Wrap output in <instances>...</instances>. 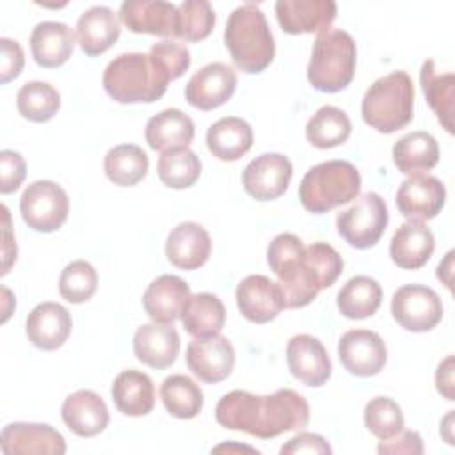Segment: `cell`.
Returning a JSON list of instances; mask_svg holds the SVG:
<instances>
[{"mask_svg":"<svg viewBox=\"0 0 455 455\" xmlns=\"http://www.w3.org/2000/svg\"><path fill=\"white\" fill-rule=\"evenodd\" d=\"M267 261L277 275L284 307H304L336 283L343 272V258L325 243L304 245L293 233H279L268 243Z\"/></svg>","mask_w":455,"mask_h":455,"instance_id":"obj_1","label":"cell"},{"mask_svg":"<svg viewBox=\"0 0 455 455\" xmlns=\"http://www.w3.org/2000/svg\"><path fill=\"white\" fill-rule=\"evenodd\" d=\"M215 419L224 428L272 439L290 430H302L309 421V405L302 395L288 387L272 395L235 389L219 400Z\"/></svg>","mask_w":455,"mask_h":455,"instance_id":"obj_2","label":"cell"},{"mask_svg":"<svg viewBox=\"0 0 455 455\" xmlns=\"http://www.w3.org/2000/svg\"><path fill=\"white\" fill-rule=\"evenodd\" d=\"M167 68L153 53H121L103 71V89L117 103H153L169 84Z\"/></svg>","mask_w":455,"mask_h":455,"instance_id":"obj_3","label":"cell"},{"mask_svg":"<svg viewBox=\"0 0 455 455\" xmlns=\"http://www.w3.org/2000/svg\"><path fill=\"white\" fill-rule=\"evenodd\" d=\"M224 44L235 66L243 73H261L270 66L275 55V43L258 4H242L229 14L224 28Z\"/></svg>","mask_w":455,"mask_h":455,"instance_id":"obj_4","label":"cell"},{"mask_svg":"<svg viewBox=\"0 0 455 455\" xmlns=\"http://www.w3.org/2000/svg\"><path fill=\"white\" fill-rule=\"evenodd\" d=\"M414 84L405 71H393L377 78L363 96L361 114L368 126L380 133H393L412 121Z\"/></svg>","mask_w":455,"mask_h":455,"instance_id":"obj_5","label":"cell"},{"mask_svg":"<svg viewBox=\"0 0 455 455\" xmlns=\"http://www.w3.org/2000/svg\"><path fill=\"white\" fill-rule=\"evenodd\" d=\"M361 174L347 160H327L313 165L299 185V199L311 213H327L359 196Z\"/></svg>","mask_w":455,"mask_h":455,"instance_id":"obj_6","label":"cell"},{"mask_svg":"<svg viewBox=\"0 0 455 455\" xmlns=\"http://www.w3.org/2000/svg\"><path fill=\"white\" fill-rule=\"evenodd\" d=\"M355 43L341 28H327L315 39L307 64V82L322 92L343 91L355 73Z\"/></svg>","mask_w":455,"mask_h":455,"instance_id":"obj_7","label":"cell"},{"mask_svg":"<svg viewBox=\"0 0 455 455\" xmlns=\"http://www.w3.org/2000/svg\"><path fill=\"white\" fill-rule=\"evenodd\" d=\"M387 222L386 201L377 192L361 194L350 208L336 217L339 236L355 249L373 247L384 235Z\"/></svg>","mask_w":455,"mask_h":455,"instance_id":"obj_8","label":"cell"},{"mask_svg":"<svg viewBox=\"0 0 455 455\" xmlns=\"http://www.w3.org/2000/svg\"><path fill=\"white\" fill-rule=\"evenodd\" d=\"M20 212L28 228L39 233H52L66 222L69 199L64 188L55 181L37 180L23 190Z\"/></svg>","mask_w":455,"mask_h":455,"instance_id":"obj_9","label":"cell"},{"mask_svg":"<svg viewBox=\"0 0 455 455\" xmlns=\"http://www.w3.org/2000/svg\"><path fill=\"white\" fill-rule=\"evenodd\" d=\"M391 315L405 331L427 332L443 318L439 295L423 284H405L393 293Z\"/></svg>","mask_w":455,"mask_h":455,"instance_id":"obj_10","label":"cell"},{"mask_svg":"<svg viewBox=\"0 0 455 455\" xmlns=\"http://www.w3.org/2000/svg\"><path fill=\"white\" fill-rule=\"evenodd\" d=\"M338 357L348 373L371 377L384 368L387 348L377 332L368 329H350L338 341Z\"/></svg>","mask_w":455,"mask_h":455,"instance_id":"obj_11","label":"cell"},{"mask_svg":"<svg viewBox=\"0 0 455 455\" xmlns=\"http://www.w3.org/2000/svg\"><path fill=\"white\" fill-rule=\"evenodd\" d=\"M293 174L291 162L281 153H263L252 158L243 172L242 183L249 196L258 201H270L283 196Z\"/></svg>","mask_w":455,"mask_h":455,"instance_id":"obj_12","label":"cell"},{"mask_svg":"<svg viewBox=\"0 0 455 455\" xmlns=\"http://www.w3.org/2000/svg\"><path fill=\"white\" fill-rule=\"evenodd\" d=\"M188 370L206 384L228 379L235 368V348L226 336L194 338L187 347Z\"/></svg>","mask_w":455,"mask_h":455,"instance_id":"obj_13","label":"cell"},{"mask_svg":"<svg viewBox=\"0 0 455 455\" xmlns=\"http://www.w3.org/2000/svg\"><path fill=\"white\" fill-rule=\"evenodd\" d=\"M396 208L407 220H430L444 206L446 188L430 174H414L403 180L396 190Z\"/></svg>","mask_w":455,"mask_h":455,"instance_id":"obj_14","label":"cell"},{"mask_svg":"<svg viewBox=\"0 0 455 455\" xmlns=\"http://www.w3.org/2000/svg\"><path fill=\"white\" fill-rule=\"evenodd\" d=\"M236 73L224 62H210L197 69L185 87V100L199 110L224 105L236 89Z\"/></svg>","mask_w":455,"mask_h":455,"instance_id":"obj_15","label":"cell"},{"mask_svg":"<svg viewBox=\"0 0 455 455\" xmlns=\"http://www.w3.org/2000/svg\"><path fill=\"white\" fill-rule=\"evenodd\" d=\"M4 455H62L66 441L46 423H9L0 435Z\"/></svg>","mask_w":455,"mask_h":455,"instance_id":"obj_16","label":"cell"},{"mask_svg":"<svg viewBox=\"0 0 455 455\" xmlns=\"http://www.w3.org/2000/svg\"><path fill=\"white\" fill-rule=\"evenodd\" d=\"M286 361L291 375L309 387L323 386L332 373L325 347L311 334H297L288 341Z\"/></svg>","mask_w":455,"mask_h":455,"instance_id":"obj_17","label":"cell"},{"mask_svg":"<svg viewBox=\"0 0 455 455\" xmlns=\"http://www.w3.org/2000/svg\"><path fill=\"white\" fill-rule=\"evenodd\" d=\"M236 304L242 316L252 323H267L284 309L279 284L261 274L247 275L238 283Z\"/></svg>","mask_w":455,"mask_h":455,"instance_id":"obj_18","label":"cell"},{"mask_svg":"<svg viewBox=\"0 0 455 455\" xmlns=\"http://www.w3.org/2000/svg\"><path fill=\"white\" fill-rule=\"evenodd\" d=\"M334 0H277L275 16L286 34L323 32L336 18Z\"/></svg>","mask_w":455,"mask_h":455,"instance_id":"obj_19","label":"cell"},{"mask_svg":"<svg viewBox=\"0 0 455 455\" xmlns=\"http://www.w3.org/2000/svg\"><path fill=\"white\" fill-rule=\"evenodd\" d=\"M178 5L164 0H124L119 18L135 34H153L174 37Z\"/></svg>","mask_w":455,"mask_h":455,"instance_id":"obj_20","label":"cell"},{"mask_svg":"<svg viewBox=\"0 0 455 455\" xmlns=\"http://www.w3.org/2000/svg\"><path fill=\"white\" fill-rule=\"evenodd\" d=\"M190 295V286L181 277L164 274L146 288L142 306L153 322L172 323L181 318Z\"/></svg>","mask_w":455,"mask_h":455,"instance_id":"obj_21","label":"cell"},{"mask_svg":"<svg viewBox=\"0 0 455 455\" xmlns=\"http://www.w3.org/2000/svg\"><path fill=\"white\" fill-rule=\"evenodd\" d=\"M71 315L59 302H41L27 316L28 341L41 350H57L71 332Z\"/></svg>","mask_w":455,"mask_h":455,"instance_id":"obj_22","label":"cell"},{"mask_svg":"<svg viewBox=\"0 0 455 455\" xmlns=\"http://www.w3.org/2000/svg\"><path fill=\"white\" fill-rule=\"evenodd\" d=\"M180 352V334L172 323H144L135 331L133 354L151 368H169Z\"/></svg>","mask_w":455,"mask_h":455,"instance_id":"obj_23","label":"cell"},{"mask_svg":"<svg viewBox=\"0 0 455 455\" xmlns=\"http://www.w3.org/2000/svg\"><path fill=\"white\" fill-rule=\"evenodd\" d=\"M212 252L208 231L197 222H181L171 229L165 242L167 259L183 270L203 267Z\"/></svg>","mask_w":455,"mask_h":455,"instance_id":"obj_24","label":"cell"},{"mask_svg":"<svg viewBox=\"0 0 455 455\" xmlns=\"http://www.w3.org/2000/svg\"><path fill=\"white\" fill-rule=\"evenodd\" d=\"M60 414L66 427L80 437L98 435L107 428L110 419L103 398L91 389H78L71 393L64 400Z\"/></svg>","mask_w":455,"mask_h":455,"instance_id":"obj_25","label":"cell"},{"mask_svg":"<svg viewBox=\"0 0 455 455\" xmlns=\"http://www.w3.org/2000/svg\"><path fill=\"white\" fill-rule=\"evenodd\" d=\"M121 34V18L107 5H92L76 21V37L89 57L107 52Z\"/></svg>","mask_w":455,"mask_h":455,"instance_id":"obj_26","label":"cell"},{"mask_svg":"<svg viewBox=\"0 0 455 455\" xmlns=\"http://www.w3.org/2000/svg\"><path fill=\"white\" fill-rule=\"evenodd\" d=\"M435 247L434 233L419 220L403 222L393 235L389 254L395 265L405 270L421 268L432 256Z\"/></svg>","mask_w":455,"mask_h":455,"instance_id":"obj_27","label":"cell"},{"mask_svg":"<svg viewBox=\"0 0 455 455\" xmlns=\"http://www.w3.org/2000/svg\"><path fill=\"white\" fill-rule=\"evenodd\" d=\"M75 34L60 21H41L30 34V50L41 68H59L73 53Z\"/></svg>","mask_w":455,"mask_h":455,"instance_id":"obj_28","label":"cell"},{"mask_svg":"<svg viewBox=\"0 0 455 455\" xmlns=\"http://www.w3.org/2000/svg\"><path fill=\"white\" fill-rule=\"evenodd\" d=\"M194 121L180 108H165L146 123L144 137L151 149L167 151L188 148L194 140Z\"/></svg>","mask_w":455,"mask_h":455,"instance_id":"obj_29","label":"cell"},{"mask_svg":"<svg viewBox=\"0 0 455 455\" xmlns=\"http://www.w3.org/2000/svg\"><path fill=\"white\" fill-rule=\"evenodd\" d=\"M254 135L251 124L236 116L220 117L206 132V144L213 156L224 162L242 158L252 146Z\"/></svg>","mask_w":455,"mask_h":455,"instance_id":"obj_30","label":"cell"},{"mask_svg":"<svg viewBox=\"0 0 455 455\" xmlns=\"http://www.w3.org/2000/svg\"><path fill=\"white\" fill-rule=\"evenodd\" d=\"M112 400L124 416H146L155 407V386L149 375L124 370L112 382Z\"/></svg>","mask_w":455,"mask_h":455,"instance_id":"obj_31","label":"cell"},{"mask_svg":"<svg viewBox=\"0 0 455 455\" xmlns=\"http://www.w3.org/2000/svg\"><path fill=\"white\" fill-rule=\"evenodd\" d=\"M393 162L407 176L423 174L439 162V146L434 135L423 130L403 135L393 146Z\"/></svg>","mask_w":455,"mask_h":455,"instance_id":"obj_32","label":"cell"},{"mask_svg":"<svg viewBox=\"0 0 455 455\" xmlns=\"http://www.w3.org/2000/svg\"><path fill=\"white\" fill-rule=\"evenodd\" d=\"M419 82L423 94L435 112L437 121L448 133H453V98H455V75L453 71L437 73L432 59L421 64Z\"/></svg>","mask_w":455,"mask_h":455,"instance_id":"obj_33","label":"cell"},{"mask_svg":"<svg viewBox=\"0 0 455 455\" xmlns=\"http://www.w3.org/2000/svg\"><path fill=\"white\" fill-rule=\"evenodd\" d=\"M226 322V307L222 300L208 291L190 295L183 313L181 323L194 338L217 336Z\"/></svg>","mask_w":455,"mask_h":455,"instance_id":"obj_34","label":"cell"},{"mask_svg":"<svg viewBox=\"0 0 455 455\" xmlns=\"http://www.w3.org/2000/svg\"><path fill=\"white\" fill-rule=\"evenodd\" d=\"M336 302L343 316L350 320H363L377 313L382 302V288L373 277L355 275L338 291Z\"/></svg>","mask_w":455,"mask_h":455,"instance_id":"obj_35","label":"cell"},{"mask_svg":"<svg viewBox=\"0 0 455 455\" xmlns=\"http://www.w3.org/2000/svg\"><path fill=\"white\" fill-rule=\"evenodd\" d=\"M103 169L114 185L133 187L148 174L149 160L140 146L119 144L107 151Z\"/></svg>","mask_w":455,"mask_h":455,"instance_id":"obj_36","label":"cell"},{"mask_svg":"<svg viewBox=\"0 0 455 455\" xmlns=\"http://www.w3.org/2000/svg\"><path fill=\"white\" fill-rule=\"evenodd\" d=\"M350 117L345 110L332 105L320 107L306 124V139L320 149L343 144L350 137Z\"/></svg>","mask_w":455,"mask_h":455,"instance_id":"obj_37","label":"cell"},{"mask_svg":"<svg viewBox=\"0 0 455 455\" xmlns=\"http://www.w3.org/2000/svg\"><path fill=\"white\" fill-rule=\"evenodd\" d=\"M160 396L167 412L180 419H192L203 409V391L187 375L174 373L164 379Z\"/></svg>","mask_w":455,"mask_h":455,"instance_id":"obj_38","label":"cell"},{"mask_svg":"<svg viewBox=\"0 0 455 455\" xmlns=\"http://www.w3.org/2000/svg\"><path fill=\"white\" fill-rule=\"evenodd\" d=\"M18 112L34 123L50 121L60 108L59 91L43 80H32L20 87L16 94Z\"/></svg>","mask_w":455,"mask_h":455,"instance_id":"obj_39","label":"cell"},{"mask_svg":"<svg viewBox=\"0 0 455 455\" xmlns=\"http://www.w3.org/2000/svg\"><path fill=\"white\" fill-rule=\"evenodd\" d=\"M158 178L164 185L181 190L192 187L201 176V160L188 148L167 149L156 164Z\"/></svg>","mask_w":455,"mask_h":455,"instance_id":"obj_40","label":"cell"},{"mask_svg":"<svg viewBox=\"0 0 455 455\" xmlns=\"http://www.w3.org/2000/svg\"><path fill=\"white\" fill-rule=\"evenodd\" d=\"M215 25V12L206 0H185L178 5L174 37L201 41L210 36Z\"/></svg>","mask_w":455,"mask_h":455,"instance_id":"obj_41","label":"cell"},{"mask_svg":"<svg viewBox=\"0 0 455 455\" xmlns=\"http://www.w3.org/2000/svg\"><path fill=\"white\" fill-rule=\"evenodd\" d=\"M98 288V274L94 267L85 259L71 261L64 267L59 277V293L71 304H82L89 300Z\"/></svg>","mask_w":455,"mask_h":455,"instance_id":"obj_42","label":"cell"},{"mask_svg":"<svg viewBox=\"0 0 455 455\" xmlns=\"http://www.w3.org/2000/svg\"><path fill=\"white\" fill-rule=\"evenodd\" d=\"M364 425L375 437L387 441L403 430L402 409L389 396H375L364 407Z\"/></svg>","mask_w":455,"mask_h":455,"instance_id":"obj_43","label":"cell"},{"mask_svg":"<svg viewBox=\"0 0 455 455\" xmlns=\"http://www.w3.org/2000/svg\"><path fill=\"white\" fill-rule=\"evenodd\" d=\"M149 53H153L169 71L171 78L176 80L180 78L190 66V52L185 44L164 39L160 43H155L149 48Z\"/></svg>","mask_w":455,"mask_h":455,"instance_id":"obj_44","label":"cell"},{"mask_svg":"<svg viewBox=\"0 0 455 455\" xmlns=\"http://www.w3.org/2000/svg\"><path fill=\"white\" fill-rule=\"evenodd\" d=\"M0 174H2L0 178L2 194H11L18 190L27 174V165L23 156L12 149L0 151Z\"/></svg>","mask_w":455,"mask_h":455,"instance_id":"obj_45","label":"cell"},{"mask_svg":"<svg viewBox=\"0 0 455 455\" xmlns=\"http://www.w3.org/2000/svg\"><path fill=\"white\" fill-rule=\"evenodd\" d=\"M0 50H2L0 82L7 84L21 73L23 64H25V53H23L21 44L14 39H9V37L0 39Z\"/></svg>","mask_w":455,"mask_h":455,"instance_id":"obj_46","label":"cell"},{"mask_svg":"<svg viewBox=\"0 0 455 455\" xmlns=\"http://www.w3.org/2000/svg\"><path fill=\"white\" fill-rule=\"evenodd\" d=\"M377 451L382 455H400V453H407V455H421L423 453V441L421 435L414 430H402L398 435L387 439V441H380V444L377 446Z\"/></svg>","mask_w":455,"mask_h":455,"instance_id":"obj_47","label":"cell"},{"mask_svg":"<svg viewBox=\"0 0 455 455\" xmlns=\"http://www.w3.org/2000/svg\"><path fill=\"white\" fill-rule=\"evenodd\" d=\"M283 455H290V453H332V448L329 446V443L320 435V434H311V432H300L295 437H291L283 448H281Z\"/></svg>","mask_w":455,"mask_h":455,"instance_id":"obj_48","label":"cell"},{"mask_svg":"<svg viewBox=\"0 0 455 455\" xmlns=\"http://www.w3.org/2000/svg\"><path fill=\"white\" fill-rule=\"evenodd\" d=\"M435 387L446 400H455V382H453V355H448L435 371Z\"/></svg>","mask_w":455,"mask_h":455,"instance_id":"obj_49","label":"cell"},{"mask_svg":"<svg viewBox=\"0 0 455 455\" xmlns=\"http://www.w3.org/2000/svg\"><path fill=\"white\" fill-rule=\"evenodd\" d=\"M2 213H4V245H2V254H4L2 275H4L9 272L12 261L16 259V240L12 238V233H11V215L5 204H2Z\"/></svg>","mask_w":455,"mask_h":455,"instance_id":"obj_50","label":"cell"},{"mask_svg":"<svg viewBox=\"0 0 455 455\" xmlns=\"http://www.w3.org/2000/svg\"><path fill=\"white\" fill-rule=\"evenodd\" d=\"M451 268H453V251H450L443 263L437 267V277L451 290Z\"/></svg>","mask_w":455,"mask_h":455,"instance_id":"obj_51","label":"cell"},{"mask_svg":"<svg viewBox=\"0 0 455 455\" xmlns=\"http://www.w3.org/2000/svg\"><path fill=\"white\" fill-rule=\"evenodd\" d=\"M231 451V450H242V451H252V453H258V450H254V448H251V446H240V444H220V446H217V448H213L212 451Z\"/></svg>","mask_w":455,"mask_h":455,"instance_id":"obj_52","label":"cell"}]
</instances>
